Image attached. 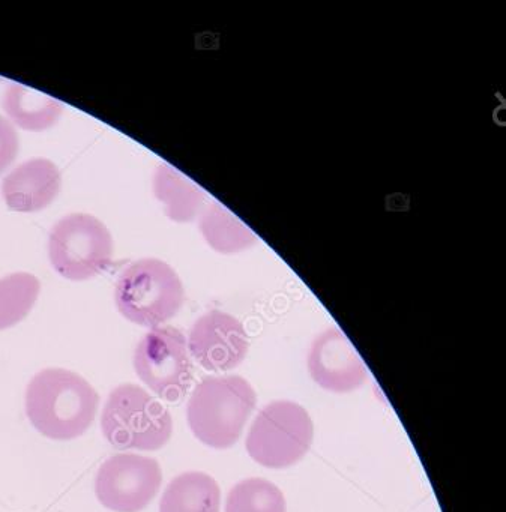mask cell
I'll return each mask as SVG.
<instances>
[{"label": "cell", "mask_w": 506, "mask_h": 512, "mask_svg": "<svg viewBox=\"0 0 506 512\" xmlns=\"http://www.w3.org/2000/svg\"><path fill=\"white\" fill-rule=\"evenodd\" d=\"M199 229L206 244L220 254H238L257 244L253 230L218 202L202 209Z\"/></svg>", "instance_id": "15"}, {"label": "cell", "mask_w": 506, "mask_h": 512, "mask_svg": "<svg viewBox=\"0 0 506 512\" xmlns=\"http://www.w3.org/2000/svg\"><path fill=\"white\" fill-rule=\"evenodd\" d=\"M161 484L163 472L155 458L116 454L98 470L95 493L110 511L139 512L157 496Z\"/></svg>", "instance_id": "8"}, {"label": "cell", "mask_w": 506, "mask_h": 512, "mask_svg": "<svg viewBox=\"0 0 506 512\" xmlns=\"http://www.w3.org/2000/svg\"><path fill=\"white\" fill-rule=\"evenodd\" d=\"M226 512H287L286 497L274 482L248 478L227 494Z\"/></svg>", "instance_id": "17"}, {"label": "cell", "mask_w": 506, "mask_h": 512, "mask_svg": "<svg viewBox=\"0 0 506 512\" xmlns=\"http://www.w3.org/2000/svg\"><path fill=\"white\" fill-rule=\"evenodd\" d=\"M314 439L310 413L295 401H272L260 410L245 440L248 455L268 469H286L301 461Z\"/></svg>", "instance_id": "5"}, {"label": "cell", "mask_w": 506, "mask_h": 512, "mask_svg": "<svg viewBox=\"0 0 506 512\" xmlns=\"http://www.w3.org/2000/svg\"><path fill=\"white\" fill-rule=\"evenodd\" d=\"M2 107L11 124L35 133L55 127L64 113L61 101L19 83L7 89Z\"/></svg>", "instance_id": "12"}, {"label": "cell", "mask_w": 506, "mask_h": 512, "mask_svg": "<svg viewBox=\"0 0 506 512\" xmlns=\"http://www.w3.org/2000/svg\"><path fill=\"white\" fill-rule=\"evenodd\" d=\"M40 292V280L29 272L0 278V331L22 322L37 304Z\"/></svg>", "instance_id": "16"}, {"label": "cell", "mask_w": 506, "mask_h": 512, "mask_svg": "<svg viewBox=\"0 0 506 512\" xmlns=\"http://www.w3.org/2000/svg\"><path fill=\"white\" fill-rule=\"evenodd\" d=\"M256 401V391L244 377H205L188 401V425L209 448H230L241 437Z\"/></svg>", "instance_id": "2"}, {"label": "cell", "mask_w": 506, "mask_h": 512, "mask_svg": "<svg viewBox=\"0 0 506 512\" xmlns=\"http://www.w3.org/2000/svg\"><path fill=\"white\" fill-rule=\"evenodd\" d=\"M20 151L19 134L14 125L0 116V173H4L16 160Z\"/></svg>", "instance_id": "18"}, {"label": "cell", "mask_w": 506, "mask_h": 512, "mask_svg": "<svg viewBox=\"0 0 506 512\" xmlns=\"http://www.w3.org/2000/svg\"><path fill=\"white\" fill-rule=\"evenodd\" d=\"M154 194L167 217L175 223H190L202 212L206 194L199 185L169 164H161L154 173Z\"/></svg>", "instance_id": "13"}, {"label": "cell", "mask_w": 506, "mask_h": 512, "mask_svg": "<svg viewBox=\"0 0 506 512\" xmlns=\"http://www.w3.org/2000/svg\"><path fill=\"white\" fill-rule=\"evenodd\" d=\"M53 269L71 281H86L109 268L112 233L94 215L70 214L59 220L49 236Z\"/></svg>", "instance_id": "6"}, {"label": "cell", "mask_w": 506, "mask_h": 512, "mask_svg": "<svg viewBox=\"0 0 506 512\" xmlns=\"http://www.w3.org/2000/svg\"><path fill=\"white\" fill-rule=\"evenodd\" d=\"M188 352L208 371H229L247 358L250 341L241 320L224 311H209L194 322Z\"/></svg>", "instance_id": "9"}, {"label": "cell", "mask_w": 506, "mask_h": 512, "mask_svg": "<svg viewBox=\"0 0 506 512\" xmlns=\"http://www.w3.org/2000/svg\"><path fill=\"white\" fill-rule=\"evenodd\" d=\"M134 370L158 397L181 400L193 382L187 338L173 326L151 329L137 344Z\"/></svg>", "instance_id": "7"}, {"label": "cell", "mask_w": 506, "mask_h": 512, "mask_svg": "<svg viewBox=\"0 0 506 512\" xmlns=\"http://www.w3.org/2000/svg\"><path fill=\"white\" fill-rule=\"evenodd\" d=\"M61 187L58 166L46 158H35L20 164L4 179L2 197L8 208L29 214L49 208Z\"/></svg>", "instance_id": "11"}, {"label": "cell", "mask_w": 506, "mask_h": 512, "mask_svg": "<svg viewBox=\"0 0 506 512\" xmlns=\"http://www.w3.org/2000/svg\"><path fill=\"white\" fill-rule=\"evenodd\" d=\"M185 299L178 272L160 259H140L119 274L115 302L119 313L145 328H160L179 313Z\"/></svg>", "instance_id": "3"}, {"label": "cell", "mask_w": 506, "mask_h": 512, "mask_svg": "<svg viewBox=\"0 0 506 512\" xmlns=\"http://www.w3.org/2000/svg\"><path fill=\"white\" fill-rule=\"evenodd\" d=\"M101 430L115 448L158 451L172 437L173 419L149 392L125 383L110 392L101 415Z\"/></svg>", "instance_id": "4"}, {"label": "cell", "mask_w": 506, "mask_h": 512, "mask_svg": "<svg viewBox=\"0 0 506 512\" xmlns=\"http://www.w3.org/2000/svg\"><path fill=\"white\" fill-rule=\"evenodd\" d=\"M221 490L205 472L176 476L164 491L160 512H220Z\"/></svg>", "instance_id": "14"}, {"label": "cell", "mask_w": 506, "mask_h": 512, "mask_svg": "<svg viewBox=\"0 0 506 512\" xmlns=\"http://www.w3.org/2000/svg\"><path fill=\"white\" fill-rule=\"evenodd\" d=\"M25 404L29 421L43 436L74 440L94 424L100 395L79 374L47 368L29 382Z\"/></svg>", "instance_id": "1"}, {"label": "cell", "mask_w": 506, "mask_h": 512, "mask_svg": "<svg viewBox=\"0 0 506 512\" xmlns=\"http://www.w3.org/2000/svg\"><path fill=\"white\" fill-rule=\"evenodd\" d=\"M307 365L311 379L320 388L337 394L356 391L368 379L364 359L356 352L346 334L335 326L314 338Z\"/></svg>", "instance_id": "10"}]
</instances>
